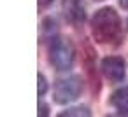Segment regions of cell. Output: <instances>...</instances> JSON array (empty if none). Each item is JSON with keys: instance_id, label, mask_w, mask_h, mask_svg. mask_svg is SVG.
Segmentation results:
<instances>
[{"instance_id": "8992f818", "label": "cell", "mask_w": 128, "mask_h": 117, "mask_svg": "<svg viewBox=\"0 0 128 117\" xmlns=\"http://www.w3.org/2000/svg\"><path fill=\"white\" fill-rule=\"evenodd\" d=\"M58 117H91V112L88 107H74V108L62 112Z\"/></svg>"}, {"instance_id": "3957f363", "label": "cell", "mask_w": 128, "mask_h": 117, "mask_svg": "<svg viewBox=\"0 0 128 117\" xmlns=\"http://www.w3.org/2000/svg\"><path fill=\"white\" fill-rule=\"evenodd\" d=\"M81 93H82V80H81V77L72 75V77H67V79H62L56 82L53 100L58 105H67V103L76 101L81 96Z\"/></svg>"}, {"instance_id": "5b68a950", "label": "cell", "mask_w": 128, "mask_h": 117, "mask_svg": "<svg viewBox=\"0 0 128 117\" xmlns=\"http://www.w3.org/2000/svg\"><path fill=\"white\" fill-rule=\"evenodd\" d=\"M110 103H112L119 112L128 114V86H126V87H121V89H118V91H114L112 96H110Z\"/></svg>"}, {"instance_id": "6da1fadb", "label": "cell", "mask_w": 128, "mask_h": 117, "mask_svg": "<svg viewBox=\"0 0 128 117\" xmlns=\"http://www.w3.org/2000/svg\"><path fill=\"white\" fill-rule=\"evenodd\" d=\"M91 33L100 44H118L123 37L121 19L112 7H104L91 18Z\"/></svg>"}, {"instance_id": "7a4b0ae2", "label": "cell", "mask_w": 128, "mask_h": 117, "mask_svg": "<svg viewBox=\"0 0 128 117\" xmlns=\"http://www.w3.org/2000/svg\"><path fill=\"white\" fill-rule=\"evenodd\" d=\"M74 46L67 39H54L49 46V63L60 70L65 72L74 65Z\"/></svg>"}, {"instance_id": "ba28073f", "label": "cell", "mask_w": 128, "mask_h": 117, "mask_svg": "<svg viewBox=\"0 0 128 117\" xmlns=\"http://www.w3.org/2000/svg\"><path fill=\"white\" fill-rule=\"evenodd\" d=\"M49 115V108H48V105L46 103H39V117H48Z\"/></svg>"}, {"instance_id": "8fae6325", "label": "cell", "mask_w": 128, "mask_h": 117, "mask_svg": "<svg viewBox=\"0 0 128 117\" xmlns=\"http://www.w3.org/2000/svg\"><path fill=\"white\" fill-rule=\"evenodd\" d=\"M123 114H124V112H123ZM124 117H128V114H126V115H124Z\"/></svg>"}, {"instance_id": "30bf717a", "label": "cell", "mask_w": 128, "mask_h": 117, "mask_svg": "<svg viewBox=\"0 0 128 117\" xmlns=\"http://www.w3.org/2000/svg\"><path fill=\"white\" fill-rule=\"evenodd\" d=\"M119 4H121L123 9H128V0H119Z\"/></svg>"}, {"instance_id": "52a82bcc", "label": "cell", "mask_w": 128, "mask_h": 117, "mask_svg": "<svg viewBox=\"0 0 128 117\" xmlns=\"http://www.w3.org/2000/svg\"><path fill=\"white\" fill-rule=\"evenodd\" d=\"M39 96H44V93L48 91V82H46V77L42 73H39Z\"/></svg>"}, {"instance_id": "9c48e42d", "label": "cell", "mask_w": 128, "mask_h": 117, "mask_svg": "<svg viewBox=\"0 0 128 117\" xmlns=\"http://www.w3.org/2000/svg\"><path fill=\"white\" fill-rule=\"evenodd\" d=\"M53 4V0H39V5L42 7V9H46V7H49Z\"/></svg>"}, {"instance_id": "277c9868", "label": "cell", "mask_w": 128, "mask_h": 117, "mask_svg": "<svg viewBox=\"0 0 128 117\" xmlns=\"http://www.w3.org/2000/svg\"><path fill=\"white\" fill-rule=\"evenodd\" d=\"M102 73L110 80V82H123L124 80V73H126V66H124V61L119 58V56H109V58H104L102 59Z\"/></svg>"}]
</instances>
